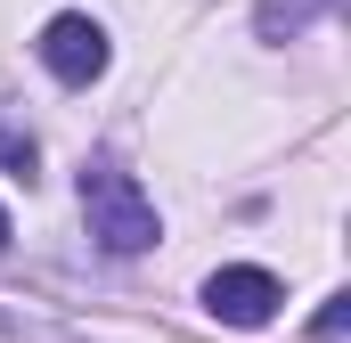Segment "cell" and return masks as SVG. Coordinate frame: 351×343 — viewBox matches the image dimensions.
Returning a JSON list of instances; mask_svg holds the SVG:
<instances>
[{
  "label": "cell",
  "instance_id": "6da1fadb",
  "mask_svg": "<svg viewBox=\"0 0 351 343\" xmlns=\"http://www.w3.org/2000/svg\"><path fill=\"white\" fill-rule=\"evenodd\" d=\"M82 221H90V237H98V254H114V261L147 254V246L164 237L156 196H147V188H139L123 164H106V156L82 172Z\"/></svg>",
  "mask_w": 351,
  "mask_h": 343
},
{
  "label": "cell",
  "instance_id": "7a4b0ae2",
  "mask_svg": "<svg viewBox=\"0 0 351 343\" xmlns=\"http://www.w3.org/2000/svg\"><path fill=\"white\" fill-rule=\"evenodd\" d=\"M278 303H286V286L269 278L262 261H229V270L204 278V311H213L221 327H269Z\"/></svg>",
  "mask_w": 351,
  "mask_h": 343
},
{
  "label": "cell",
  "instance_id": "3957f363",
  "mask_svg": "<svg viewBox=\"0 0 351 343\" xmlns=\"http://www.w3.org/2000/svg\"><path fill=\"white\" fill-rule=\"evenodd\" d=\"M106 58H114V41H106V25L82 16V8H58V16L41 25V66H49L58 82H98Z\"/></svg>",
  "mask_w": 351,
  "mask_h": 343
},
{
  "label": "cell",
  "instance_id": "277c9868",
  "mask_svg": "<svg viewBox=\"0 0 351 343\" xmlns=\"http://www.w3.org/2000/svg\"><path fill=\"white\" fill-rule=\"evenodd\" d=\"M311 16H327V0H262L254 8V25H262V41H294Z\"/></svg>",
  "mask_w": 351,
  "mask_h": 343
},
{
  "label": "cell",
  "instance_id": "5b68a950",
  "mask_svg": "<svg viewBox=\"0 0 351 343\" xmlns=\"http://www.w3.org/2000/svg\"><path fill=\"white\" fill-rule=\"evenodd\" d=\"M343 327H351V294H327V303H319V319H311V335H319V343H335Z\"/></svg>",
  "mask_w": 351,
  "mask_h": 343
},
{
  "label": "cell",
  "instance_id": "8992f818",
  "mask_svg": "<svg viewBox=\"0 0 351 343\" xmlns=\"http://www.w3.org/2000/svg\"><path fill=\"white\" fill-rule=\"evenodd\" d=\"M0 164H25V172H33V139H8V131H0Z\"/></svg>",
  "mask_w": 351,
  "mask_h": 343
},
{
  "label": "cell",
  "instance_id": "52a82bcc",
  "mask_svg": "<svg viewBox=\"0 0 351 343\" xmlns=\"http://www.w3.org/2000/svg\"><path fill=\"white\" fill-rule=\"evenodd\" d=\"M0 246H8V204H0Z\"/></svg>",
  "mask_w": 351,
  "mask_h": 343
}]
</instances>
